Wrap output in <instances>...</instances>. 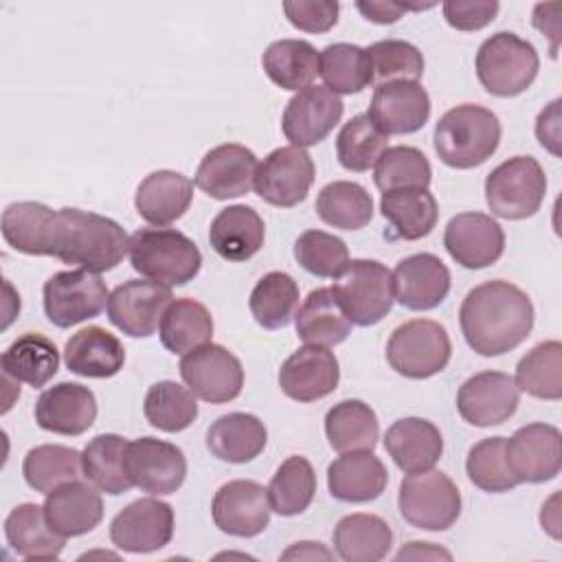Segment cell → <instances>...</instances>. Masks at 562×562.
Listing matches in <instances>:
<instances>
[{
  "label": "cell",
  "instance_id": "6da1fadb",
  "mask_svg": "<svg viewBox=\"0 0 562 562\" xmlns=\"http://www.w3.org/2000/svg\"><path fill=\"white\" fill-rule=\"evenodd\" d=\"M459 325L479 356H503L531 334L533 305L518 285L503 279L485 281L465 294Z\"/></svg>",
  "mask_w": 562,
  "mask_h": 562
},
{
  "label": "cell",
  "instance_id": "7a4b0ae2",
  "mask_svg": "<svg viewBox=\"0 0 562 562\" xmlns=\"http://www.w3.org/2000/svg\"><path fill=\"white\" fill-rule=\"evenodd\" d=\"M127 246L130 237L119 222L99 213L64 206L50 211L42 231L40 255L99 274L116 268L127 255Z\"/></svg>",
  "mask_w": 562,
  "mask_h": 562
},
{
  "label": "cell",
  "instance_id": "3957f363",
  "mask_svg": "<svg viewBox=\"0 0 562 562\" xmlns=\"http://www.w3.org/2000/svg\"><path fill=\"white\" fill-rule=\"evenodd\" d=\"M432 143L443 165L452 169L479 167L498 149V116L476 103L454 105L437 121Z\"/></svg>",
  "mask_w": 562,
  "mask_h": 562
},
{
  "label": "cell",
  "instance_id": "277c9868",
  "mask_svg": "<svg viewBox=\"0 0 562 562\" xmlns=\"http://www.w3.org/2000/svg\"><path fill=\"white\" fill-rule=\"evenodd\" d=\"M132 268L165 285H184L202 268V252L193 239L176 228H138L127 246Z\"/></svg>",
  "mask_w": 562,
  "mask_h": 562
},
{
  "label": "cell",
  "instance_id": "5b68a950",
  "mask_svg": "<svg viewBox=\"0 0 562 562\" xmlns=\"http://www.w3.org/2000/svg\"><path fill=\"white\" fill-rule=\"evenodd\" d=\"M476 77L481 86L494 97H518L536 79L540 57L527 40L516 33L501 31L487 37L474 59Z\"/></svg>",
  "mask_w": 562,
  "mask_h": 562
},
{
  "label": "cell",
  "instance_id": "8992f818",
  "mask_svg": "<svg viewBox=\"0 0 562 562\" xmlns=\"http://www.w3.org/2000/svg\"><path fill=\"white\" fill-rule=\"evenodd\" d=\"M397 507L411 527L446 531L461 516V492L454 481L439 470L411 472L400 483Z\"/></svg>",
  "mask_w": 562,
  "mask_h": 562
},
{
  "label": "cell",
  "instance_id": "52a82bcc",
  "mask_svg": "<svg viewBox=\"0 0 562 562\" xmlns=\"http://www.w3.org/2000/svg\"><path fill=\"white\" fill-rule=\"evenodd\" d=\"M452 345L446 327L430 318H413L393 329L386 342L391 369L411 380H426L446 369Z\"/></svg>",
  "mask_w": 562,
  "mask_h": 562
},
{
  "label": "cell",
  "instance_id": "ba28073f",
  "mask_svg": "<svg viewBox=\"0 0 562 562\" xmlns=\"http://www.w3.org/2000/svg\"><path fill=\"white\" fill-rule=\"evenodd\" d=\"M547 193V176L531 156H514L494 167L485 178V202L503 220L531 217Z\"/></svg>",
  "mask_w": 562,
  "mask_h": 562
},
{
  "label": "cell",
  "instance_id": "9c48e42d",
  "mask_svg": "<svg viewBox=\"0 0 562 562\" xmlns=\"http://www.w3.org/2000/svg\"><path fill=\"white\" fill-rule=\"evenodd\" d=\"M353 325L371 327L393 307L391 270L375 259H351L334 285Z\"/></svg>",
  "mask_w": 562,
  "mask_h": 562
},
{
  "label": "cell",
  "instance_id": "30bf717a",
  "mask_svg": "<svg viewBox=\"0 0 562 562\" xmlns=\"http://www.w3.org/2000/svg\"><path fill=\"white\" fill-rule=\"evenodd\" d=\"M44 314L61 329L94 318L108 305L105 281L90 270H61L44 283Z\"/></svg>",
  "mask_w": 562,
  "mask_h": 562
},
{
  "label": "cell",
  "instance_id": "8fae6325",
  "mask_svg": "<svg viewBox=\"0 0 562 562\" xmlns=\"http://www.w3.org/2000/svg\"><path fill=\"white\" fill-rule=\"evenodd\" d=\"M180 375L195 397L209 404H226L244 389V369L235 353L206 342L180 360Z\"/></svg>",
  "mask_w": 562,
  "mask_h": 562
},
{
  "label": "cell",
  "instance_id": "7c38bea8",
  "mask_svg": "<svg viewBox=\"0 0 562 562\" xmlns=\"http://www.w3.org/2000/svg\"><path fill=\"white\" fill-rule=\"evenodd\" d=\"M314 173V160L305 149L277 147L257 165L252 187L263 202L290 209L307 198Z\"/></svg>",
  "mask_w": 562,
  "mask_h": 562
},
{
  "label": "cell",
  "instance_id": "4fadbf2b",
  "mask_svg": "<svg viewBox=\"0 0 562 562\" xmlns=\"http://www.w3.org/2000/svg\"><path fill=\"white\" fill-rule=\"evenodd\" d=\"M125 472L140 492L165 496L173 494L184 483L187 459L176 443L156 437H138L127 441Z\"/></svg>",
  "mask_w": 562,
  "mask_h": 562
},
{
  "label": "cell",
  "instance_id": "5bb4252c",
  "mask_svg": "<svg viewBox=\"0 0 562 562\" xmlns=\"http://www.w3.org/2000/svg\"><path fill=\"white\" fill-rule=\"evenodd\" d=\"M505 461L518 483H544L560 474L562 435L555 426L533 422L505 439Z\"/></svg>",
  "mask_w": 562,
  "mask_h": 562
},
{
  "label": "cell",
  "instance_id": "9a60e30c",
  "mask_svg": "<svg viewBox=\"0 0 562 562\" xmlns=\"http://www.w3.org/2000/svg\"><path fill=\"white\" fill-rule=\"evenodd\" d=\"M173 301L171 288L158 281L132 279L116 285L108 299L110 323L132 338L151 336Z\"/></svg>",
  "mask_w": 562,
  "mask_h": 562
},
{
  "label": "cell",
  "instance_id": "2e32d148",
  "mask_svg": "<svg viewBox=\"0 0 562 562\" xmlns=\"http://www.w3.org/2000/svg\"><path fill=\"white\" fill-rule=\"evenodd\" d=\"M173 538V509L158 498H138L125 505L110 522V540L127 553H151Z\"/></svg>",
  "mask_w": 562,
  "mask_h": 562
},
{
  "label": "cell",
  "instance_id": "e0dca14e",
  "mask_svg": "<svg viewBox=\"0 0 562 562\" xmlns=\"http://www.w3.org/2000/svg\"><path fill=\"white\" fill-rule=\"evenodd\" d=\"M342 112L345 105L338 94L325 86H307L288 101L281 130L294 147H312L329 136L340 123Z\"/></svg>",
  "mask_w": 562,
  "mask_h": 562
},
{
  "label": "cell",
  "instance_id": "ac0fdd59",
  "mask_svg": "<svg viewBox=\"0 0 562 562\" xmlns=\"http://www.w3.org/2000/svg\"><path fill=\"white\" fill-rule=\"evenodd\" d=\"M270 512L268 490L248 479L224 483L211 503L215 527L237 538L259 536L270 522Z\"/></svg>",
  "mask_w": 562,
  "mask_h": 562
},
{
  "label": "cell",
  "instance_id": "d6986e66",
  "mask_svg": "<svg viewBox=\"0 0 562 562\" xmlns=\"http://www.w3.org/2000/svg\"><path fill=\"white\" fill-rule=\"evenodd\" d=\"M514 378L503 371H481L468 378L457 391V411L463 422L490 428L505 424L518 408Z\"/></svg>",
  "mask_w": 562,
  "mask_h": 562
},
{
  "label": "cell",
  "instance_id": "ffe728a7",
  "mask_svg": "<svg viewBox=\"0 0 562 562\" xmlns=\"http://www.w3.org/2000/svg\"><path fill=\"white\" fill-rule=\"evenodd\" d=\"M443 246L459 266L481 270L501 259L505 250V233L492 215L465 211L448 222Z\"/></svg>",
  "mask_w": 562,
  "mask_h": 562
},
{
  "label": "cell",
  "instance_id": "44dd1931",
  "mask_svg": "<svg viewBox=\"0 0 562 562\" xmlns=\"http://www.w3.org/2000/svg\"><path fill=\"white\" fill-rule=\"evenodd\" d=\"M367 114L386 136L413 134L430 119V97L417 81H389L375 86Z\"/></svg>",
  "mask_w": 562,
  "mask_h": 562
},
{
  "label": "cell",
  "instance_id": "7402d4cb",
  "mask_svg": "<svg viewBox=\"0 0 562 562\" xmlns=\"http://www.w3.org/2000/svg\"><path fill=\"white\" fill-rule=\"evenodd\" d=\"M340 367L327 347L305 345L279 369V386L294 402H316L336 391Z\"/></svg>",
  "mask_w": 562,
  "mask_h": 562
},
{
  "label": "cell",
  "instance_id": "603a6c76",
  "mask_svg": "<svg viewBox=\"0 0 562 562\" xmlns=\"http://www.w3.org/2000/svg\"><path fill=\"white\" fill-rule=\"evenodd\" d=\"M391 277L395 301L413 312L437 307L450 292V270L430 252L404 257Z\"/></svg>",
  "mask_w": 562,
  "mask_h": 562
},
{
  "label": "cell",
  "instance_id": "cb8c5ba5",
  "mask_svg": "<svg viewBox=\"0 0 562 562\" xmlns=\"http://www.w3.org/2000/svg\"><path fill=\"white\" fill-rule=\"evenodd\" d=\"M257 156L237 143H224L204 154L195 171V184L215 200L246 195L257 171Z\"/></svg>",
  "mask_w": 562,
  "mask_h": 562
},
{
  "label": "cell",
  "instance_id": "d4e9b609",
  "mask_svg": "<svg viewBox=\"0 0 562 562\" xmlns=\"http://www.w3.org/2000/svg\"><path fill=\"white\" fill-rule=\"evenodd\" d=\"M97 419L94 393L77 382H59L35 402V422L42 430L77 437L83 435Z\"/></svg>",
  "mask_w": 562,
  "mask_h": 562
},
{
  "label": "cell",
  "instance_id": "484cf974",
  "mask_svg": "<svg viewBox=\"0 0 562 562\" xmlns=\"http://www.w3.org/2000/svg\"><path fill=\"white\" fill-rule=\"evenodd\" d=\"M389 483L384 463L371 450L340 452L327 468V487L336 501L369 503L375 501Z\"/></svg>",
  "mask_w": 562,
  "mask_h": 562
},
{
  "label": "cell",
  "instance_id": "4316f807",
  "mask_svg": "<svg viewBox=\"0 0 562 562\" xmlns=\"http://www.w3.org/2000/svg\"><path fill=\"white\" fill-rule=\"evenodd\" d=\"M384 448L395 465L411 474L435 468L443 454V437L439 428L422 417H402L393 422L384 435Z\"/></svg>",
  "mask_w": 562,
  "mask_h": 562
},
{
  "label": "cell",
  "instance_id": "83f0119b",
  "mask_svg": "<svg viewBox=\"0 0 562 562\" xmlns=\"http://www.w3.org/2000/svg\"><path fill=\"white\" fill-rule=\"evenodd\" d=\"M44 514L48 525L64 538L92 531L103 518V501L94 485L70 481L46 494Z\"/></svg>",
  "mask_w": 562,
  "mask_h": 562
},
{
  "label": "cell",
  "instance_id": "f1b7e54d",
  "mask_svg": "<svg viewBox=\"0 0 562 562\" xmlns=\"http://www.w3.org/2000/svg\"><path fill=\"white\" fill-rule=\"evenodd\" d=\"M193 200V182L171 169H158L145 176L134 195L136 213L162 228L180 220Z\"/></svg>",
  "mask_w": 562,
  "mask_h": 562
},
{
  "label": "cell",
  "instance_id": "f546056e",
  "mask_svg": "<svg viewBox=\"0 0 562 562\" xmlns=\"http://www.w3.org/2000/svg\"><path fill=\"white\" fill-rule=\"evenodd\" d=\"M266 239V226L259 213L246 204L222 209L209 228L211 248L226 261H246L255 257Z\"/></svg>",
  "mask_w": 562,
  "mask_h": 562
},
{
  "label": "cell",
  "instance_id": "4dcf8cb0",
  "mask_svg": "<svg viewBox=\"0 0 562 562\" xmlns=\"http://www.w3.org/2000/svg\"><path fill=\"white\" fill-rule=\"evenodd\" d=\"M68 371L81 378H112L125 364L123 342L99 325H90L72 334L64 347Z\"/></svg>",
  "mask_w": 562,
  "mask_h": 562
},
{
  "label": "cell",
  "instance_id": "1f68e13d",
  "mask_svg": "<svg viewBox=\"0 0 562 562\" xmlns=\"http://www.w3.org/2000/svg\"><path fill=\"white\" fill-rule=\"evenodd\" d=\"M296 336L316 347L340 345L351 334V318L334 288H316L294 316Z\"/></svg>",
  "mask_w": 562,
  "mask_h": 562
},
{
  "label": "cell",
  "instance_id": "d6a6232c",
  "mask_svg": "<svg viewBox=\"0 0 562 562\" xmlns=\"http://www.w3.org/2000/svg\"><path fill=\"white\" fill-rule=\"evenodd\" d=\"M268 443L263 422L250 413H228L217 417L206 430L209 452L226 463H248Z\"/></svg>",
  "mask_w": 562,
  "mask_h": 562
},
{
  "label": "cell",
  "instance_id": "836d02e7",
  "mask_svg": "<svg viewBox=\"0 0 562 562\" xmlns=\"http://www.w3.org/2000/svg\"><path fill=\"white\" fill-rule=\"evenodd\" d=\"M4 536L13 553L26 560H55L66 544V538L48 525L44 505L35 503H22L9 512Z\"/></svg>",
  "mask_w": 562,
  "mask_h": 562
},
{
  "label": "cell",
  "instance_id": "e575fe53",
  "mask_svg": "<svg viewBox=\"0 0 562 562\" xmlns=\"http://www.w3.org/2000/svg\"><path fill=\"white\" fill-rule=\"evenodd\" d=\"M380 213L391 226V237L404 241L426 237L439 220L437 200L428 189L386 191L380 200Z\"/></svg>",
  "mask_w": 562,
  "mask_h": 562
},
{
  "label": "cell",
  "instance_id": "d590c367",
  "mask_svg": "<svg viewBox=\"0 0 562 562\" xmlns=\"http://www.w3.org/2000/svg\"><path fill=\"white\" fill-rule=\"evenodd\" d=\"M391 544L393 531L375 514H349L334 527V549L345 562H378Z\"/></svg>",
  "mask_w": 562,
  "mask_h": 562
},
{
  "label": "cell",
  "instance_id": "8d00e7d4",
  "mask_svg": "<svg viewBox=\"0 0 562 562\" xmlns=\"http://www.w3.org/2000/svg\"><path fill=\"white\" fill-rule=\"evenodd\" d=\"M268 79L283 90H303L321 72V53L305 40H277L261 55Z\"/></svg>",
  "mask_w": 562,
  "mask_h": 562
},
{
  "label": "cell",
  "instance_id": "74e56055",
  "mask_svg": "<svg viewBox=\"0 0 562 562\" xmlns=\"http://www.w3.org/2000/svg\"><path fill=\"white\" fill-rule=\"evenodd\" d=\"M2 373L15 382H26L33 389L44 386L59 369V351L42 334H22L0 356Z\"/></svg>",
  "mask_w": 562,
  "mask_h": 562
},
{
  "label": "cell",
  "instance_id": "f35d334b",
  "mask_svg": "<svg viewBox=\"0 0 562 562\" xmlns=\"http://www.w3.org/2000/svg\"><path fill=\"white\" fill-rule=\"evenodd\" d=\"M158 334L167 351L187 356L189 351L211 342L213 316L206 305L195 299H173L162 314Z\"/></svg>",
  "mask_w": 562,
  "mask_h": 562
},
{
  "label": "cell",
  "instance_id": "ab89813d",
  "mask_svg": "<svg viewBox=\"0 0 562 562\" xmlns=\"http://www.w3.org/2000/svg\"><path fill=\"white\" fill-rule=\"evenodd\" d=\"M325 435L336 452L373 450L380 435L375 411L362 400H342L327 411Z\"/></svg>",
  "mask_w": 562,
  "mask_h": 562
},
{
  "label": "cell",
  "instance_id": "60d3db41",
  "mask_svg": "<svg viewBox=\"0 0 562 562\" xmlns=\"http://www.w3.org/2000/svg\"><path fill=\"white\" fill-rule=\"evenodd\" d=\"M125 448L127 441L121 435H97L90 439L81 452L83 476L99 490L110 496L125 494L132 485L125 472Z\"/></svg>",
  "mask_w": 562,
  "mask_h": 562
},
{
  "label": "cell",
  "instance_id": "b9f144b4",
  "mask_svg": "<svg viewBox=\"0 0 562 562\" xmlns=\"http://www.w3.org/2000/svg\"><path fill=\"white\" fill-rule=\"evenodd\" d=\"M299 285L281 270L263 274L248 299V307L257 325L263 329H281L292 323L299 310Z\"/></svg>",
  "mask_w": 562,
  "mask_h": 562
},
{
  "label": "cell",
  "instance_id": "7bdbcfd3",
  "mask_svg": "<svg viewBox=\"0 0 562 562\" xmlns=\"http://www.w3.org/2000/svg\"><path fill=\"white\" fill-rule=\"evenodd\" d=\"M83 472L81 452L59 443L35 446L22 461V474L31 490L48 494L70 481H77Z\"/></svg>",
  "mask_w": 562,
  "mask_h": 562
},
{
  "label": "cell",
  "instance_id": "ee69618b",
  "mask_svg": "<svg viewBox=\"0 0 562 562\" xmlns=\"http://www.w3.org/2000/svg\"><path fill=\"white\" fill-rule=\"evenodd\" d=\"M514 384L518 391L558 402L562 397V345L560 340H544L527 351L516 364Z\"/></svg>",
  "mask_w": 562,
  "mask_h": 562
},
{
  "label": "cell",
  "instance_id": "f6af8a7d",
  "mask_svg": "<svg viewBox=\"0 0 562 562\" xmlns=\"http://www.w3.org/2000/svg\"><path fill=\"white\" fill-rule=\"evenodd\" d=\"M318 217L340 231H358L373 217V200L369 191L349 180H334L325 184L316 198Z\"/></svg>",
  "mask_w": 562,
  "mask_h": 562
},
{
  "label": "cell",
  "instance_id": "bcb514c9",
  "mask_svg": "<svg viewBox=\"0 0 562 562\" xmlns=\"http://www.w3.org/2000/svg\"><path fill=\"white\" fill-rule=\"evenodd\" d=\"M268 501L270 509L279 516L303 514L316 494V474L305 457H288L270 479Z\"/></svg>",
  "mask_w": 562,
  "mask_h": 562
},
{
  "label": "cell",
  "instance_id": "7dc6e473",
  "mask_svg": "<svg viewBox=\"0 0 562 562\" xmlns=\"http://www.w3.org/2000/svg\"><path fill=\"white\" fill-rule=\"evenodd\" d=\"M145 419L162 432H180L198 417V402L189 386L162 380L149 386L143 402Z\"/></svg>",
  "mask_w": 562,
  "mask_h": 562
},
{
  "label": "cell",
  "instance_id": "c3c4849f",
  "mask_svg": "<svg viewBox=\"0 0 562 562\" xmlns=\"http://www.w3.org/2000/svg\"><path fill=\"white\" fill-rule=\"evenodd\" d=\"M325 88L334 94H358L371 86V66L367 48L336 42L321 50V72Z\"/></svg>",
  "mask_w": 562,
  "mask_h": 562
},
{
  "label": "cell",
  "instance_id": "681fc988",
  "mask_svg": "<svg viewBox=\"0 0 562 562\" xmlns=\"http://www.w3.org/2000/svg\"><path fill=\"white\" fill-rule=\"evenodd\" d=\"M386 145L389 136L373 125L369 114H356L338 132L336 156L347 171H367L375 167Z\"/></svg>",
  "mask_w": 562,
  "mask_h": 562
},
{
  "label": "cell",
  "instance_id": "f907efd6",
  "mask_svg": "<svg viewBox=\"0 0 562 562\" xmlns=\"http://www.w3.org/2000/svg\"><path fill=\"white\" fill-rule=\"evenodd\" d=\"M430 176L432 169L428 158L424 156V151L411 145L386 147L373 171L375 187L382 193L400 189H428Z\"/></svg>",
  "mask_w": 562,
  "mask_h": 562
},
{
  "label": "cell",
  "instance_id": "816d5d0a",
  "mask_svg": "<svg viewBox=\"0 0 562 562\" xmlns=\"http://www.w3.org/2000/svg\"><path fill=\"white\" fill-rule=\"evenodd\" d=\"M371 66V83L417 81L424 75L422 50L404 40H380L367 48Z\"/></svg>",
  "mask_w": 562,
  "mask_h": 562
},
{
  "label": "cell",
  "instance_id": "f5cc1de1",
  "mask_svg": "<svg viewBox=\"0 0 562 562\" xmlns=\"http://www.w3.org/2000/svg\"><path fill=\"white\" fill-rule=\"evenodd\" d=\"M294 259L303 270L321 279H338L349 266L347 244L325 231L310 228L294 241Z\"/></svg>",
  "mask_w": 562,
  "mask_h": 562
},
{
  "label": "cell",
  "instance_id": "db71d44e",
  "mask_svg": "<svg viewBox=\"0 0 562 562\" xmlns=\"http://www.w3.org/2000/svg\"><path fill=\"white\" fill-rule=\"evenodd\" d=\"M468 479L483 492L503 494L520 485L505 461V437H487L474 443L465 459Z\"/></svg>",
  "mask_w": 562,
  "mask_h": 562
},
{
  "label": "cell",
  "instance_id": "11a10c76",
  "mask_svg": "<svg viewBox=\"0 0 562 562\" xmlns=\"http://www.w3.org/2000/svg\"><path fill=\"white\" fill-rule=\"evenodd\" d=\"M50 206L40 202H13L2 211V237L4 241L24 255H40L42 228L50 215Z\"/></svg>",
  "mask_w": 562,
  "mask_h": 562
},
{
  "label": "cell",
  "instance_id": "9f6ffc18",
  "mask_svg": "<svg viewBox=\"0 0 562 562\" xmlns=\"http://www.w3.org/2000/svg\"><path fill=\"white\" fill-rule=\"evenodd\" d=\"M340 4L331 0H285L283 13L288 22L305 33H327L338 22Z\"/></svg>",
  "mask_w": 562,
  "mask_h": 562
},
{
  "label": "cell",
  "instance_id": "6f0895ef",
  "mask_svg": "<svg viewBox=\"0 0 562 562\" xmlns=\"http://www.w3.org/2000/svg\"><path fill=\"white\" fill-rule=\"evenodd\" d=\"M501 4L496 0H474V2H461V0H448L441 4L446 22L457 31H479L487 26Z\"/></svg>",
  "mask_w": 562,
  "mask_h": 562
},
{
  "label": "cell",
  "instance_id": "680465c9",
  "mask_svg": "<svg viewBox=\"0 0 562 562\" xmlns=\"http://www.w3.org/2000/svg\"><path fill=\"white\" fill-rule=\"evenodd\" d=\"M435 7L432 2L430 4H402V2H391V0H382V2H375V0H369V2H356V9L371 22L375 24H393L397 22L406 11H419V9H430Z\"/></svg>",
  "mask_w": 562,
  "mask_h": 562
},
{
  "label": "cell",
  "instance_id": "91938a15",
  "mask_svg": "<svg viewBox=\"0 0 562 562\" xmlns=\"http://www.w3.org/2000/svg\"><path fill=\"white\" fill-rule=\"evenodd\" d=\"M536 136L542 147L553 156H560V99L551 101L536 121Z\"/></svg>",
  "mask_w": 562,
  "mask_h": 562
},
{
  "label": "cell",
  "instance_id": "94428289",
  "mask_svg": "<svg viewBox=\"0 0 562 562\" xmlns=\"http://www.w3.org/2000/svg\"><path fill=\"white\" fill-rule=\"evenodd\" d=\"M560 9H562V4H558V2L536 4V9H533V26L538 31H542L544 35L553 37V53L558 50L555 42H558V31H560V18H558Z\"/></svg>",
  "mask_w": 562,
  "mask_h": 562
},
{
  "label": "cell",
  "instance_id": "6125c7cd",
  "mask_svg": "<svg viewBox=\"0 0 562 562\" xmlns=\"http://www.w3.org/2000/svg\"><path fill=\"white\" fill-rule=\"evenodd\" d=\"M439 560V558H443V560H452V555H450V551H446V549H441V547H437V544H432V542H417V540H413V542H408V544H404L397 553H395V560Z\"/></svg>",
  "mask_w": 562,
  "mask_h": 562
},
{
  "label": "cell",
  "instance_id": "be15d7a7",
  "mask_svg": "<svg viewBox=\"0 0 562 562\" xmlns=\"http://www.w3.org/2000/svg\"><path fill=\"white\" fill-rule=\"evenodd\" d=\"M283 560H331V551H327L321 542H296L281 553Z\"/></svg>",
  "mask_w": 562,
  "mask_h": 562
},
{
  "label": "cell",
  "instance_id": "e7e4bbea",
  "mask_svg": "<svg viewBox=\"0 0 562 562\" xmlns=\"http://www.w3.org/2000/svg\"><path fill=\"white\" fill-rule=\"evenodd\" d=\"M558 494H553L544 505H542V514H540V522H542V529H547L555 540L560 538V520H558Z\"/></svg>",
  "mask_w": 562,
  "mask_h": 562
}]
</instances>
